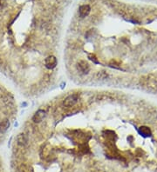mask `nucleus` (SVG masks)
Listing matches in <instances>:
<instances>
[{"label": "nucleus", "instance_id": "nucleus-12", "mask_svg": "<svg viewBox=\"0 0 157 172\" xmlns=\"http://www.w3.org/2000/svg\"><path fill=\"white\" fill-rule=\"evenodd\" d=\"M3 4H3V0H0V9L3 8Z\"/></svg>", "mask_w": 157, "mask_h": 172}, {"label": "nucleus", "instance_id": "nucleus-3", "mask_svg": "<svg viewBox=\"0 0 157 172\" xmlns=\"http://www.w3.org/2000/svg\"><path fill=\"white\" fill-rule=\"evenodd\" d=\"M57 58L54 56H49L45 60V64L47 69H53L57 65Z\"/></svg>", "mask_w": 157, "mask_h": 172}, {"label": "nucleus", "instance_id": "nucleus-1", "mask_svg": "<svg viewBox=\"0 0 157 172\" xmlns=\"http://www.w3.org/2000/svg\"><path fill=\"white\" fill-rule=\"evenodd\" d=\"M78 100V96L77 94H72L70 96H68L67 98H66L64 102H63V105L66 108H71L74 107Z\"/></svg>", "mask_w": 157, "mask_h": 172}, {"label": "nucleus", "instance_id": "nucleus-2", "mask_svg": "<svg viewBox=\"0 0 157 172\" xmlns=\"http://www.w3.org/2000/svg\"><path fill=\"white\" fill-rule=\"evenodd\" d=\"M77 70L80 73L87 74L90 71V66L87 62H86L84 60H80L77 64Z\"/></svg>", "mask_w": 157, "mask_h": 172}, {"label": "nucleus", "instance_id": "nucleus-6", "mask_svg": "<svg viewBox=\"0 0 157 172\" xmlns=\"http://www.w3.org/2000/svg\"><path fill=\"white\" fill-rule=\"evenodd\" d=\"M17 143L19 146H26L28 143V138L26 137V134L24 133H20L19 134V136L17 137Z\"/></svg>", "mask_w": 157, "mask_h": 172}, {"label": "nucleus", "instance_id": "nucleus-11", "mask_svg": "<svg viewBox=\"0 0 157 172\" xmlns=\"http://www.w3.org/2000/svg\"><path fill=\"white\" fill-rule=\"evenodd\" d=\"M88 58H89L91 61H93V63H95V64H99V62H98V60H97V57H96L94 55H93V54L89 55V56H88Z\"/></svg>", "mask_w": 157, "mask_h": 172}, {"label": "nucleus", "instance_id": "nucleus-8", "mask_svg": "<svg viewBox=\"0 0 157 172\" xmlns=\"http://www.w3.org/2000/svg\"><path fill=\"white\" fill-rule=\"evenodd\" d=\"M139 133L141 135V136H143V137H149V136H151V130H150V129L148 128V127H147V126H141V127H140L139 128Z\"/></svg>", "mask_w": 157, "mask_h": 172}, {"label": "nucleus", "instance_id": "nucleus-7", "mask_svg": "<svg viewBox=\"0 0 157 172\" xmlns=\"http://www.w3.org/2000/svg\"><path fill=\"white\" fill-rule=\"evenodd\" d=\"M10 127V122L8 119H4L0 122V133H4Z\"/></svg>", "mask_w": 157, "mask_h": 172}, {"label": "nucleus", "instance_id": "nucleus-9", "mask_svg": "<svg viewBox=\"0 0 157 172\" xmlns=\"http://www.w3.org/2000/svg\"><path fill=\"white\" fill-rule=\"evenodd\" d=\"M19 172H33L32 168L30 167L29 165H26V164H22L19 167Z\"/></svg>", "mask_w": 157, "mask_h": 172}, {"label": "nucleus", "instance_id": "nucleus-5", "mask_svg": "<svg viewBox=\"0 0 157 172\" xmlns=\"http://www.w3.org/2000/svg\"><path fill=\"white\" fill-rule=\"evenodd\" d=\"M45 117H46V112H45L44 110H38V111L33 115V117H32V121L36 123H40V122L44 119Z\"/></svg>", "mask_w": 157, "mask_h": 172}, {"label": "nucleus", "instance_id": "nucleus-4", "mask_svg": "<svg viewBox=\"0 0 157 172\" xmlns=\"http://www.w3.org/2000/svg\"><path fill=\"white\" fill-rule=\"evenodd\" d=\"M91 11V7L88 5V4H84V5H81L78 9V13H79V16L81 18H86L89 15Z\"/></svg>", "mask_w": 157, "mask_h": 172}, {"label": "nucleus", "instance_id": "nucleus-10", "mask_svg": "<svg viewBox=\"0 0 157 172\" xmlns=\"http://www.w3.org/2000/svg\"><path fill=\"white\" fill-rule=\"evenodd\" d=\"M106 76H107V74L106 73L105 71H99L97 74V77L99 79H104Z\"/></svg>", "mask_w": 157, "mask_h": 172}]
</instances>
